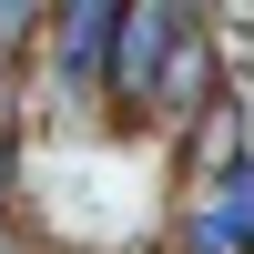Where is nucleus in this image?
Wrapping results in <instances>:
<instances>
[{
	"instance_id": "3",
	"label": "nucleus",
	"mask_w": 254,
	"mask_h": 254,
	"mask_svg": "<svg viewBox=\"0 0 254 254\" xmlns=\"http://www.w3.org/2000/svg\"><path fill=\"white\" fill-rule=\"evenodd\" d=\"M214 102H224V92H214V31L183 20L173 61H163V92H153V112H142V122H203Z\"/></svg>"
},
{
	"instance_id": "2",
	"label": "nucleus",
	"mask_w": 254,
	"mask_h": 254,
	"mask_svg": "<svg viewBox=\"0 0 254 254\" xmlns=\"http://www.w3.org/2000/svg\"><path fill=\"white\" fill-rule=\"evenodd\" d=\"M112 20L122 10H102V0H81V10H51V71H61V92H71V122H92L102 102H112Z\"/></svg>"
},
{
	"instance_id": "5",
	"label": "nucleus",
	"mask_w": 254,
	"mask_h": 254,
	"mask_svg": "<svg viewBox=\"0 0 254 254\" xmlns=\"http://www.w3.org/2000/svg\"><path fill=\"white\" fill-rule=\"evenodd\" d=\"M31 41H51V10L0 0V71H20V61H31ZM0 102H10V92H0Z\"/></svg>"
},
{
	"instance_id": "1",
	"label": "nucleus",
	"mask_w": 254,
	"mask_h": 254,
	"mask_svg": "<svg viewBox=\"0 0 254 254\" xmlns=\"http://www.w3.org/2000/svg\"><path fill=\"white\" fill-rule=\"evenodd\" d=\"M183 20H193V10H173V0H122V20H112V102H122V112H153Z\"/></svg>"
},
{
	"instance_id": "4",
	"label": "nucleus",
	"mask_w": 254,
	"mask_h": 254,
	"mask_svg": "<svg viewBox=\"0 0 254 254\" xmlns=\"http://www.w3.org/2000/svg\"><path fill=\"white\" fill-rule=\"evenodd\" d=\"M183 163H193V183H224V173H244V102H214V112L183 132Z\"/></svg>"
},
{
	"instance_id": "6",
	"label": "nucleus",
	"mask_w": 254,
	"mask_h": 254,
	"mask_svg": "<svg viewBox=\"0 0 254 254\" xmlns=\"http://www.w3.org/2000/svg\"><path fill=\"white\" fill-rule=\"evenodd\" d=\"M0 254H20V224H0Z\"/></svg>"
}]
</instances>
